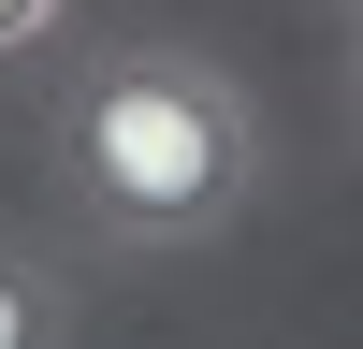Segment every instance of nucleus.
Returning <instances> with one entry per match:
<instances>
[{
    "mask_svg": "<svg viewBox=\"0 0 363 349\" xmlns=\"http://www.w3.org/2000/svg\"><path fill=\"white\" fill-rule=\"evenodd\" d=\"M58 204L102 248H218L262 204V102L203 44H87L58 73Z\"/></svg>",
    "mask_w": 363,
    "mask_h": 349,
    "instance_id": "f257e3e1",
    "label": "nucleus"
},
{
    "mask_svg": "<svg viewBox=\"0 0 363 349\" xmlns=\"http://www.w3.org/2000/svg\"><path fill=\"white\" fill-rule=\"evenodd\" d=\"M0 349H73V277L0 233Z\"/></svg>",
    "mask_w": 363,
    "mask_h": 349,
    "instance_id": "f03ea898",
    "label": "nucleus"
},
{
    "mask_svg": "<svg viewBox=\"0 0 363 349\" xmlns=\"http://www.w3.org/2000/svg\"><path fill=\"white\" fill-rule=\"evenodd\" d=\"M29 29H58V0H0V58H15Z\"/></svg>",
    "mask_w": 363,
    "mask_h": 349,
    "instance_id": "7ed1b4c3",
    "label": "nucleus"
},
{
    "mask_svg": "<svg viewBox=\"0 0 363 349\" xmlns=\"http://www.w3.org/2000/svg\"><path fill=\"white\" fill-rule=\"evenodd\" d=\"M335 44H363V0H335Z\"/></svg>",
    "mask_w": 363,
    "mask_h": 349,
    "instance_id": "20e7f679",
    "label": "nucleus"
},
{
    "mask_svg": "<svg viewBox=\"0 0 363 349\" xmlns=\"http://www.w3.org/2000/svg\"><path fill=\"white\" fill-rule=\"evenodd\" d=\"M349 102H363V44H349Z\"/></svg>",
    "mask_w": 363,
    "mask_h": 349,
    "instance_id": "39448f33",
    "label": "nucleus"
}]
</instances>
